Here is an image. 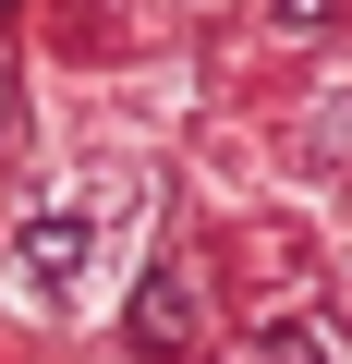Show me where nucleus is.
Instances as JSON below:
<instances>
[{
  "mask_svg": "<svg viewBox=\"0 0 352 364\" xmlns=\"http://www.w3.org/2000/svg\"><path fill=\"white\" fill-rule=\"evenodd\" d=\"M146 207H158V182H146L134 158L61 170L49 195L13 219V243H0V291H13L25 316H49V328L110 316V291H122V267H134V243H146Z\"/></svg>",
  "mask_w": 352,
  "mask_h": 364,
  "instance_id": "nucleus-1",
  "label": "nucleus"
}]
</instances>
